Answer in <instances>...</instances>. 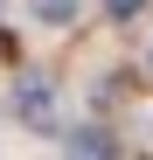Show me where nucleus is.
Instances as JSON below:
<instances>
[{
	"label": "nucleus",
	"instance_id": "1",
	"mask_svg": "<svg viewBox=\"0 0 153 160\" xmlns=\"http://www.w3.org/2000/svg\"><path fill=\"white\" fill-rule=\"evenodd\" d=\"M14 104H21V112H42L49 91H42V84H21V91H14Z\"/></svg>",
	"mask_w": 153,
	"mask_h": 160
},
{
	"label": "nucleus",
	"instance_id": "2",
	"mask_svg": "<svg viewBox=\"0 0 153 160\" xmlns=\"http://www.w3.org/2000/svg\"><path fill=\"white\" fill-rule=\"evenodd\" d=\"M35 7H42L49 21H70V0H35Z\"/></svg>",
	"mask_w": 153,
	"mask_h": 160
}]
</instances>
